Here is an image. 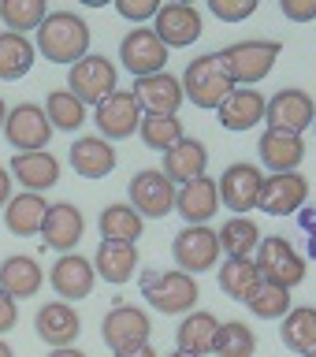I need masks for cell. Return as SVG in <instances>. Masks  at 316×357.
<instances>
[{"label": "cell", "instance_id": "484cf974", "mask_svg": "<svg viewBox=\"0 0 316 357\" xmlns=\"http://www.w3.org/2000/svg\"><path fill=\"white\" fill-rule=\"evenodd\" d=\"M45 283V272L41 264L27 253H15V257H4L0 261V290L11 298V301H22V298H33Z\"/></svg>", "mask_w": 316, "mask_h": 357}, {"label": "cell", "instance_id": "f546056e", "mask_svg": "<svg viewBox=\"0 0 316 357\" xmlns=\"http://www.w3.org/2000/svg\"><path fill=\"white\" fill-rule=\"evenodd\" d=\"M216 331H220V320L212 317V312L197 309V312H186L183 324L175 328V342H179V350H183V354L205 357V354H212Z\"/></svg>", "mask_w": 316, "mask_h": 357}, {"label": "cell", "instance_id": "30bf717a", "mask_svg": "<svg viewBox=\"0 0 316 357\" xmlns=\"http://www.w3.org/2000/svg\"><path fill=\"white\" fill-rule=\"evenodd\" d=\"M261 186H264V172L257 164H250V160L231 164L216 183L220 205L231 208L234 216H250V208H257V201H261Z\"/></svg>", "mask_w": 316, "mask_h": 357}, {"label": "cell", "instance_id": "5bb4252c", "mask_svg": "<svg viewBox=\"0 0 316 357\" xmlns=\"http://www.w3.org/2000/svg\"><path fill=\"white\" fill-rule=\"evenodd\" d=\"M316 119V100L306 89H279L276 97H268L264 108V123L272 130H287V134H306Z\"/></svg>", "mask_w": 316, "mask_h": 357}, {"label": "cell", "instance_id": "277c9868", "mask_svg": "<svg viewBox=\"0 0 316 357\" xmlns=\"http://www.w3.org/2000/svg\"><path fill=\"white\" fill-rule=\"evenodd\" d=\"M179 86H183V97L201 112H216L223 105V97L234 89L227 71L220 67L216 52H205V56H197V60H190L183 78H179Z\"/></svg>", "mask_w": 316, "mask_h": 357}, {"label": "cell", "instance_id": "d6a6232c", "mask_svg": "<svg viewBox=\"0 0 316 357\" xmlns=\"http://www.w3.org/2000/svg\"><path fill=\"white\" fill-rule=\"evenodd\" d=\"M97 227H100V238H105V242H127V245H138L142 231H145V220L127 205V201H116V205H108L105 212H100Z\"/></svg>", "mask_w": 316, "mask_h": 357}, {"label": "cell", "instance_id": "836d02e7", "mask_svg": "<svg viewBox=\"0 0 316 357\" xmlns=\"http://www.w3.org/2000/svg\"><path fill=\"white\" fill-rule=\"evenodd\" d=\"M279 339H283V346L290 354H313L316 350V309L309 305H298L290 309L283 324H279Z\"/></svg>", "mask_w": 316, "mask_h": 357}, {"label": "cell", "instance_id": "cb8c5ba5", "mask_svg": "<svg viewBox=\"0 0 316 357\" xmlns=\"http://www.w3.org/2000/svg\"><path fill=\"white\" fill-rule=\"evenodd\" d=\"M11 175H15V183H22L27 194H45V190H52L60 183V160L41 149V153H15L11 156Z\"/></svg>", "mask_w": 316, "mask_h": 357}, {"label": "cell", "instance_id": "ba28073f", "mask_svg": "<svg viewBox=\"0 0 316 357\" xmlns=\"http://www.w3.org/2000/svg\"><path fill=\"white\" fill-rule=\"evenodd\" d=\"M149 335H153V320L138 305H116L100 320V339H105L112 354H127L134 346H145Z\"/></svg>", "mask_w": 316, "mask_h": 357}, {"label": "cell", "instance_id": "f35d334b", "mask_svg": "<svg viewBox=\"0 0 316 357\" xmlns=\"http://www.w3.org/2000/svg\"><path fill=\"white\" fill-rule=\"evenodd\" d=\"M242 305H250V312L257 320H283L287 312L294 309L290 305V290L276 287V283H264V279L257 283V290L242 301Z\"/></svg>", "mask_w": 316, "mask_h": 357}, {"label": "cell", "instance_id": "d590c367", "mask_svg": "<svg viewBox=\"0 0 316 357\" xmlns=\"http://www.w3.org/2000/svg\"><path fill=\"white\" fill-rule=\"evenodd\" d=\"M138 134H142L145 149H156V153L175 149V145L186 138L183 119H179V116H142V127H138Z\"/></svg>", "mask_w": 316, "mask_h": 357}, {"label": "cell", "instance_id": "816d5d0a", "mask_svg": "<svg viewBox=\"0 0 316 357\" xmlns=\"http://www.w3.org/2000/svg\"><path fill=\"white\" fill-rule=\"evenodd\" d=\"M167 357H194V354H183V350H175V354H167Z\"/></svg>", "mask_w": 316, "mask_h": 357}, {"label": "cell", "instance_id": "60d3db41", "mask_svg": "<svg viewBox=\"0 0 316 357\" xmlns=\"http://www.w3.org/2000/svg\"><path fill=\"white\" fill-rule=\"evenodd\" d=\"M209 11L220 22H246L257 11V0H209Z\"/></svg>", "mask_w": 316, "mask_h": 357}, {"label": "cell", "instance_id": "4dcf8cb0", "mask_svg": "<svg viewBox=\"0 0 316 357\" xmlns=\"http://www.w3.org/2000/svg\"><path fill=\"white\" fill-rule=\"evenodd\" d=\"M216 238H220V253H227V261H253V253H257L264 234L250 216H231L216 231Z\"/></svg>", "mask_w": 316, "mask_h": 357}, {"label": "cell", "instance_id": "e575fe53", "mask_svg": "<svg viewBox=\"0 0 316 357\" xmlns=\"http://www.w3.org/2000/svg\"><path fill=\"white\" fill-rule=\"evenodd\" d=\"M45 119L52 123V130L71 134L86 123V105L75 93H67V89H52V93L45 97Z\"/></svg>", "mask_w": 316, "mask_h": 357}, {"label": "cell", "instance_id": "4316f807", "mask_svg": "<svg viewBox=\"0 0 316 357\" xmlns=\"http://www.w3.org/2000/svg\"><path fill=\"white\" fill-rule=\"evenodd\" d=\"M93 272L112 287H123L130 283V275L138 272V245H127V242H105L100 238L97 253H93Z\"/></svg>", "mask_w": 316, "mask_h": 357}, {"label": "cell", "instance_id": "44dd1931", "mask_svg": "<svg viewBox=\"0 0 316 357\" xmlns=\"http://www.w3.org/2000/svg\"><path fill=\"white\" fill-rule=\"evenodd\" d=\"M82 234H86L82 208L71 205V201H56V205H49L45 223H41L45 245H52V250H60V253H75V245L82 242Z\"/></svg>", "mask_w": 316, "mask_h": 357}, {"label": "cell", "instance_id": "f5cc1de1", "mask_svg": "<svg viewBox=\"0 0 316 357\" xmlns=\"http://www.w3.org/2000/svg\"><path fill=\"white\" fill-rule=\"evenodd\" d=\"M301 357H316V350H313V354H301Z\"/></svg>", "mask_w": 316, "mask_h": 357}, {"label": "cell", "instance_id": "e0dca14e", "mask_svg": "<svg viewBox=\"0 0 316 357\" xmlns=\"http://www.w3.org/2000/svg\"><path fill=\"white\" fill-rule=\"evenodd\" d=\"M49 283H52L56 294H60V301L75 305V301L93 294V283H97L93 261H86L82 253H60L56 264L49 268Z\"/></svg>", "mask_w": 316, "mask_h": 357}, {"label": "cell", "instance_id": "f907efd6", "mask_svg": "<svg viewBox=\"0 0 316 357\" xmlns=\"http://www.w3.org/2000/svg\"><path fill=\"white\" fill-rule=\"evenodd\" d=\"M4 119H8V105H4V97H0V130H4Z\"/></svg>", "mask_w": 316, "mask_h": 357}, {"label": "cell", "instance_id": "7402d4cb", "mask_svg": "<svg viewBox=\"0 0 316 357\" xmlns=\"http://www.w3.org/2000/svg\"><path fill=\"white\" fill-rule=\"evenodd\" d=\"M264 108H268V97L261 89H246V86H234L223 105L216 108V119L223 130H253L257 123H264Z\"/></svg>", "mask_w": 316, "mask_h": 357}, {"label": "cell", "instance_id": "c3c4849f", "mask_svg": "<svg viewBox=\"0 0 316 357\" xmlns=\"http://www.w3.org/2000/svg\"><path fill=\"white\" fill-rule=\"evenodd\" d=\"M49 357H86V354L78 350V346H63V350H52Z\"/></svg>", "mask_w": 316, "mask_h": 357}, {"label": "cell", "instance_id": "ab89813d", "mask_svg": "<svg viewBox=\"0 0 316 357\" xmlns=\"http://www.w3.org/2000/svg\"><path fill=\"white\" fill-rule=\"evenodd\" d=\"M261 283V272H257L253 261H223L220 264V290L234 301H246Z\"/></svg>", "mask_w": 316, "mask_h": 357}, {"label": "cell", "instance_id": "83f0119b", "mask_svg": "<svg viewBox=\"0 0 316 357\" xmlns=\"http://www.w3.org/2000/svg\"><path fill=\"white\" fill-rule=\"evenodd\" d=\"M205 167H209V149H205V142L183 138V142L175 145V149L164 153V167H160V172L172 178L175 186H186L190 178H201V175H205Z\"/></svg>", "mask_w": 316, "mask_h": 357}, {"label": "cell", "instance_id": "74e56055", "mask_svg": "<svg viewBox=\"0 0 316 357\" xmlns=\"http://www.w3.org/2000/svg\"><path fill=\"white\" fill-rule=\"evenodd\" d=\"M45 15H49V4L45 0H0V22L11 33H27L38 30Z\"/></svg>", "mask_w": 316, "mask_h": 357}, {"label": "cell", "instance_id": "603a6c76", "mask_svg": "<svg viewBox=\"0 0 316 357\" xmlns=\"http://www.w3.org/2000/svg\"><path fill=\"white\" fill-rule=\"evenodd\" d=\"M257 153H261V164L272 175H287V172H298L301 160H306V142H301V134L268 127L261 134V142H257Z\"/></svg>", "mask_w": 316, "mask_h": 357}, {"label": "cell", "instance_id": "8fae6325", "mask_svg": "<svg viewBox=\"0 0 316 357\" xmlns=\"http://www.w3.org/2000/svg\"><path fill=\"white\" fill-rule=\"evenodd\" d=\"M172 257L179 264V272L186 275H201L212 272L220 264V238L212 227H183L172 242Z\"/></svg>", "mask_w": 316, "mask_h": 357}, {"label": "cell", "instance_id": "3957f363", "mask_svg": "<svg viewBox=\"0 0 316 357\" xmlns=\"http://www.w3.org/2000/svg\"><path fill=\"white\" fill-rule=\"evenodd\" d=\"M138 287H142V298L160 317H186V312H194L197 298H201L197 279L179 272V268H172V272H142Z\"/></svg>", "mask_w": 316, "mask_h": 357}, {"label": "cell", "instance_id": "1f68e13d", "mask_svg": "<svg viewBox=\"0 0 316 357\" xmlns=\"http://www.w3.org/2000/svg\"><path fill=\"white\" fill-rule=\"evenodd\" d=\"M33 60H38V49L27 33L0 30V82H15V78L30 75Z\"/></svg>", "mask_w": 316, "mask_h": 357}, {"label": "cell", "instance_id": "b9f144b4", "mask_svg": "<svg viewBox=\"0 0 316 357\" xmlns=\"http://www.w3.org/2000/svg\"><path fill=\"white\" fill-rule=\"evenodd\" d=\"M116 11L127 22H153L156 11H160V0H116Z\"/></svg>", "mask_w": 316, "mask_h": 357}, {"label": "cell", "instance_id": "d4e9b609", "mask_svg": "<svg viewBox=\"0 0 316 357\" xmlns=\"http://www.w3.org/2000/svg\"><path fill=\"white\" fill-rule=\"evenodd\" d=\"M71 172L82 178H105L116 172V149L100 134H82L71 145Z\"/></svg>", "mask_w": 316, "mask_h": 357}, {"label": "cell", "instance_id": "7a4b0ae2", "mask_svg": "<svg viewBox=\"0 0 316 357\" xmlns=\"http://www.w3.org/2000/svg\"><path fill=\"white\" fill-rule=\"evenodd\" d=\"M283 52V45L272 41V38H250V41H234L227 49H220V67L227 71V78L234 86H246L253 89L257 82H264L272 75V67Z\"/></svg>", "mask_w": 316, "mask_h": 357}, {"label": "cell", "instance_id": "ffe728a7", "mask_svg": "<svg viewBox=\"0 0 316 357\" xmlns=\"http://www.w3.org/2000/svg\"><path fill=\"white\" fill-rule=\"evenodd\" d=\"M175 212L186 220V227H209V220L220 212V190L216 178L201 175L175 190Z\"/></svg>", "mask_w": 316, "mask_h": 357}, {"label": "cell", "instance_id": "6da1fadb", "mask_svg": "<svg viewBox=\"0 0 316 357\" xmlns=\"http://www.w3.org/2000/svg\"><path fill=\"white\" fill-rule=\"evenodd\" d=\"M33 49L41 52V60L49 63H78L82 56H89V26L82 15L75 11H49L45 22L38 26Z\"/></svg>", "mask_w": 316, "mask_h": 357}, {"label": "cell", "instance_id": "7c38bea8", "mask_svg": "<svg viewBox=\"0 0 316 357\" xmlns=\"http://www.w3.org/2000/svg\"><path fill=\"white\" fill-rule=\"evenodd\" d=\"M142 116L145 112L138 108V100H134L130 89H116L108 100H100V105L93 108L97 134L105 142H123V138H130V134H138Z\"/></svg>", "mask_w": 316, "mask_h": 357}, {"label": "cell", "instance_id": "f1b7e54d", "mask_svg": "<svg viewBox=\"0 0 316 357\" xmlns=\"http://www.w3.org/2000/svg\"><path fill=\"white\" fill-rule=\"evenodd\" d=\"M45 212H49V201L45 194H15L4 205V227L15 234V238H33L41 234V223H45Z\"/></svg>", "mask_w": 316, "mask_h": 357}, {"label": "cell", "instance_id": "7bdbcfd3", "mask_svg": "<svg viewBox=\"0 0 316 357\" xmlns=\"http://www.w3.org/2000/svg\"><path fill=\"white\" fill-rule=\"evenodd\" d=\"M279 15L287 22H313L316 19V0H279Z\"/></svg>", "mask_w": 316, "mask_h": 357}, {"label": "cell", "instance_id": "8d00e7d4", "mask_svg": "<svg viewBox=\"0 0 316 357\" xmlns=\"http://www.w3.org/2000/svg\"><path fill=\"white\" fill-rule=\"evenodd\" d=\"M212 354H216V357H253V354H257V335H253V328H250V324H242V320L220 324L216 342H212Z\"/></svg>", "mask_w": 316, "mask_h": 357}, {"label": "cell", "instance_id": "db71d44e", "mask_svg": "<svg viewBox=\"0 0 316 357\" xmlns=\"http://www.w3.org/2000/svg\"><path fill=\"white\" fill-rule=\"evenodd\" d=\"M313 134H316V119H313Z\"/></svg>", "mask_w": 316, "mask_h": 357}, {"label": "cell", "instance_id": "d6986e66", "mask_svg": "<svg viewBox=\"0 0 316 357\" xmlns=\"http://www.w3.org/2000/svg\"><path fill=\"white\" fill-rule=\"evenodd\" d=\"M33 331H38V339L45 346L63 350V346H75V339L82 335V317L67 301H45L38 317H33Z\"/></svg>", "mask_w": 316, "mask_h": 357}, {"label": "cell", "instance_id": "ac0fdd59", "mask_svg": "<svg viewBox=\"0 0 316 357\" xmlns=\"http://www.w3.org/2000/svg\"><path fill=\"white\" fill-rule=\"evenodd\" d=\"M134 100H138V108L145 116H179V108H183V86H179L175 75H145V78H134Z\"/></svg>", "mask_w": 316, "mask_h": 357}, {"label": "cell", "instance_id": "9a60e30c", "mask_svg": "<svg viewBox=\"0 0 316 357\" xmlns=\"http://www.w3.org/2000/svg\"><path fill=\"white\" fill-rule=\"evenodd\" d=\"M167 45L156 38V33L149 26H138V30H130L127 38L119 41V60L123 67L134 75V78H145V75H160L164 67H167Z\"/></svg>", "mask_w": 316, "mask_h": 357}, {"label": "cell", "instance_id": "5b68a950", "mask_svg": "<svg viewBox=\"0 0 316 357\" xmlns=\"http://www.w3.org/2000/svg\"><path fill=\"white\" fill-rule=\"evenodd\" d=\"M253 264H257V272H261L264 283H276L283 290H294L298 283H306V275H309V261L294 250V242L283 238V234L261 238V245H257V253H253Z\"/></svg>", "mask_w": 316, "mask_h": 357}, {"label": "cell", "instance_id": "9c48e42d", "mask_svg": "<svg viewBox=\"0 0 316 357\" xmlns=\"http://www.w3.org/2000/svg\"><path fill=\"white\" fill-rule=\"evenodd\" d=\"M8 138V145L15 153H41L45 145L52 138V123L45 119V108L41 105H30V100H22L8 112L4 119V130H0Z\"/></svg>", "mask_w": 316, "mask_h": 357}, {"label": "cell", "instance_id": "52a82bcc", "mask_svg": "<svg viewBox=\"0 0 316 357\" xmlns=\"http://www.w3.org/2000/svg\"><path fill=\"white\" fill-rule=\"evenodd\" d=\"M175 183L167 178L160 167H142L130 178V201L127 205L138 212L142 220H164L175 212Z\"/></svg>", "mask_w": 316, "mask_h": 357}, {"label": "cell", "instance_id": "f6af8a7d", "mask_svg": "<svg viewBox=\"0 0 316 357\" xmlns=\"http://www.w3.org/2000/svg\"><path fill=\"white\" fill-rule=\"evenodd\" d=\"M19 324V301H11L4 290H0V335H8Z\"/></svg>", "mask_w": 316, "mask_h": 357}, {"label": "cell", "instance_id": "8992f818", "mask_svg": "<svg viewBox=\"0 0 316 357\" xmlns=\"http://www.w3.org/2000/svg\"><path fill=\"white\" fill-rule=\"evenodd\" d=\"M116 89H119V71H116V63L100 52L82 56V60L71 63V71H67V93H75L82 105L97 108L100 100H108Z\"/></svg>", "mask_w": 316, "mask_h": 357}, {"label": "cell", "instance_id": "bcb514c9", "mask_svg": "<svg viewBox=\"0 0 316 357\" xmlns=\"http://www.w3.org/2000/svg\"><path fill=\"white\" fill-rule=\"evenodd\" d=\"M8 201H11V172L0 164V208H4Z\"/></svg>", "mask_w": 316, "mask_h": 357}, {"label": "cell", "instance_id": "4fadbf2b", "mask_svg": "<svg viewBox=\"0 0 316 357\" xmlns=\"http://www.w3.org/2000/svg\"><path fill=\"white\" fill-rule=\"evenodd\" d=\"M149 30L167 45V49H186V45H194L201 38L205 22H201V11L194 4H186V0H172V4H160V11H156V19H153Z\"/></svg>", "mask_w": 316, "mask_h": 357}, {"label": "cell", "instance_id": "ee69618b", "mask_svg": "<svg viewBox=\"0 0 316 357\" xmlns=\"http://www.w3.org/2000/svg\"><path fill=\"white\" fill-rule=\"evenodd\" d=\"M298 227L306 234V261H316V205L298 212Z\"/></svg>", "mask_w": 316, "mask_h": 357}, {"label": "cell", "instance_id": "681fc988", "mask_svg": "<svg viewBox=\"0 0 316 357\" xmlns=\"http://www.w3.org/2000/svg\"><path fill=\"white\" fill-rule=\"evenodd\" d=\"M0 357H15V350H11V346H8L4 339H0Z\"/></svg>", "mask_w": 316, "mask_h": 357}, {"label": "cell", "instance_id": "7dc6e473", "mask_svg": "<svg viewBox=\"0 0 316 357\" xmlns=\"http://www.w3.org/2000/svg\"><path fill=\"white\" fill-rule=\"evenodd\" d=\"M112 357H160V354H156L153 346L145 342V346H134V350H127V354H112Z\"/></svg>", "mask_w": 316, "mask_h": 357}, {"label": "cell", "instance_id": "2e32d148", "mask_svg": "<svg viewBox=\"0 0 316 357\" xmlns=\"http://www.w3.org/2000/svg\"><path fill=\"white\" fill-rule=\"evenodd\" d=\"M309 201V178L301 172H287V175H264L261 186V201L257 208L268 216H298Z\"/></svg>", "mask_w": 316, "mask_h": 357}]
</instances>
